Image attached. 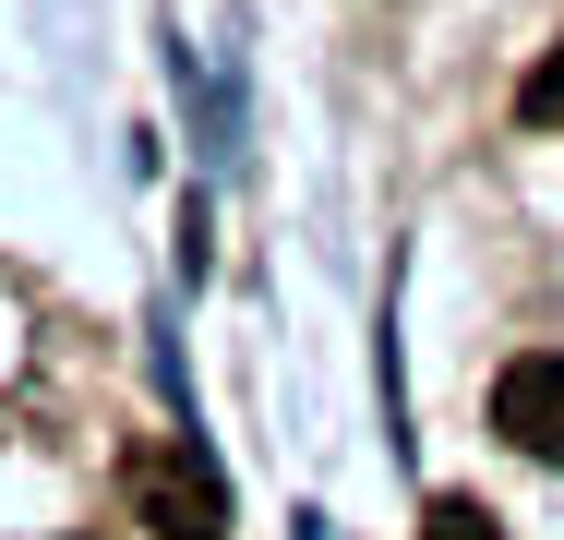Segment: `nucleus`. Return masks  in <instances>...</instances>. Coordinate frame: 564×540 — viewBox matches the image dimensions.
<instances>
[{"label":"nucleus","instance_id":"f257e3e1","mask_svg":"<svg viewBox=\"0 0 564 540\" xmlns=\"http://www.w3.org/2000/svg\"><path fill=\"white\" fill-rule=\"evenodd\" d=\"M120 480H132V517L156 540H217L228 529V480H217V456H205L193 432H144Z\"/></svg>","mask_w":564,"mask_h":540},{"label":"nucleus","instance_id":"f03ea898","mask_svg":"<svg viewBox=\"0 0 564 540\" xmlns=\"http://www.w3.org/2000/svg\"><path fill=\"white\" fill-rule=\"evenodd\" d=\"M492 432H505L517 456L564 468V360H553V348H529V360L492 372Z\"/></svg>","mask_w":564,"mask_h":540},{"label":"nucleus","instance_id":"7ed1b4c3","mask_svg":"<svg viewBox=\"0 0 564 540\" xmlns=\"http://www.w3.org/2000/svg\"><path fill=\"white\" fill-rule=\"evenodd\" d=\"M421 540H505V529H492V505H468V493H445V505L421 517Z\"/></svg>","mask_w":564,"mask_h":540},{"label":"nucleus","instance_id":"20e7f679","mask_svg":"<svg viewBox=\"0 0 564 540\" xmlns=\"http://www.w3.org/2000/svg\"><path fill=\"white\" fill-rule=\"evenodd\" d=\"M517 108H529L541 132H564V48H553V61H541V73H529V97H517Z\"/></svg>","mask_w":564,"mask_h":540}]
</instances>
